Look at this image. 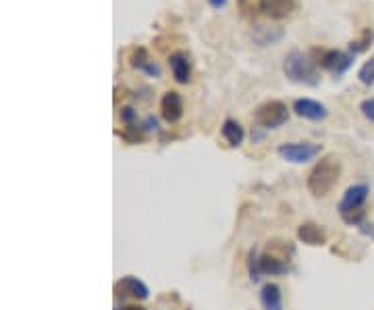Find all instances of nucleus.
<instances>
[{
  "instance_id": "b1692460",
  "label": "nucleus",
  "mask_w": 374,
  "mask_h": 310,
  "mask_svg": "<svg viewBox=\"0 0 374 310\" xmlns=\"http://www.w3.org/2000/svg\"><path fill=\"white\" fill-rule=\"evenodd\" d=\"M358 229H360L364 235H368V237H373L374 240V223H368V221H366V223H362Z\"/></svg>"
},
{
  "instance_id": "f3484780",
  "label": "nucleus",
  "mask_w": 374,
  "mask_h": 310,
  "mask_svg": "<svg viewBox=\"0 0 374 310\" xmlns=\"http://www.w3.org/2000/svg\"><path fill=\"white\" fill-rule=\"evenodd\" d=\"M220 134H223V138L231 148H237L245 140V129H243L240 121H235V119H225V123L220 127Z\"/></svg>"
},
{
  "instance_id": "aec40b11",
  "label": "nucleus",
  "mask_w": 374,
  "mask_h": 310,
  "mask_svg": "<svg viewBox=\"0 0 374 310\" xmlns=\"http://www.w3.org/2000/svg\"><path fill=\"white\" fill-rule=\"evenodd\" d=\"M358 80H360V84L366 85V87H370L374 85V55L362 67H360V71H358Z\"/></svg>"
},
{
  "instance_id": "9d476101",
  "label": "nucleus",
  "mask_w": 374,
  "mask_h": 310,
  "mask_svg": "<svg viewBox=\"0 0 374 310\" xmlns=\"http://www.w3.org/2000/svg\"><path fill=\"white\" fill-rule=\"evenodd\" d=\"M169 69L177 84L187 85L191 82V58L186 50H175L169 57Z\"/></svg>"
},
{
  "instance_id": "9b49d317",
  "label": "nucleus",
  "mask_w": 374,
  "mask_h": 310,
  "mask_svg": "<svg viewBox=\"0 0 374 310\" xmlns=\"http://www.w3.org/2000/svg\"><path fill=\"white\" fill-rule=\"evenodd\" d=\"M132 67L137 69V71H141V73H146L148 78H154V80H159L162 75L161 65L150 58L148 50L144 46L134 48V53H132Z\"/></svg>"
},
{
  "instance_id": "f8f14e48",
  "label": "nucleus",
  "mask_w": 374,
  "mask_h": 310,
  "mask_svg": "<svg viewBox=\"0 0 374 310\" xmlns=\"http://www.w3.org/2000/svg\"><path fill=\"white\" fill-rule=\"evenodd\" d=\"M260 11L270 19H285L295 11V0H260Z\"/></svg>"
},
{
  "instance_id": "4468645a",
  "label": "nucleus",
  "mask_w": 374,
  "mask_h": 310,
  "mask_svg": "<svg viewBox=\"0 0 374 310\" xmlns=\"http://www.w3.org/2000/svg\"><path fill=\"white\" fill-rule=\"evenodd\" d=\"M283 36H285V29L279 28V26H256V28L252 29V40L258 44V46H272V44H277L279 40H283Z\"/></svg>"
},
{
  "instance_id": "6ab92c4d",
  "label": "nucleus",
  "mask_w": 374,
  "mask_h": 310,
  "mask_svg": "<svg viewBox=\"0 0 374 310\" xmlns=\"http://www.w3.org/2000/svg\"><path fill=\"white\" fill-rule=\"evenodd\" d=\"M373 40L374 29H364L362 36H360L358 40H351V42H349V53H351V55H360V53H364V50H368L370 44H373Z\"/></svg>"
},
{
  "instance_id": "dca6fc26",
  "label": "nucleus",
  "mask_w": 374,
  "mask_h": 310,
  "mask_svg": "<svg viewBox=\"0 0 374 310\" xmlns=\"http://www.w3.org/2000/svg\"><path fill=\"white\" fill-rule=\"evenodd\" d=\"M260 304L265 310H283V294L277 283H265L260 289Z\"/></svg>"
},
{
  "instance_id": "20e7f679",
  "label": "nucleus",
  "mask_w": 374,
  "mask_h": 310,
  "mask_svg": "<svg viewBox=\"0 0 374 310\" xmlns=\"http://www.w3.org/2000/svg\"><path fill=\"white\" fill-rule=\"evenodd\" d=\"M322 144L314 141H285L277 148V154L294 165H306L310 161H316L321 156Z\"/></svg>"
},
{
  "instance_id": "ddd939ff",
  "label": "nucleus",
  "mask_w": 374,
  "mask_h": 310,
  "mask_svg": "<svg viewBox=\"0 0 374 310\" xmlns=\"http://www.w3.org/2000/svg\"><path fill=\"white\" fill-rule=\"evenodd\" d=\"M260 269L265 275L270 277H281V275H287L289 273V262L283 258V256H277V254H260Z\"/></svg>"
},
{
  "instance_id": "f03ea898",
  "label": "nucleus",
  "mask_w": 374,
  "mask_h": 310,
  "mask_svg": "<svg viewBox=\"0 0 374 310\" xmlns=\"http://www.w3.org/2000/svg\"><path fill=\"white\" fill-rule=\"evenodd\" d=\"M283 73L289 82L299 85H308V87H316L321 84V71H319V63L310 57L308 53L301 50H289L283 58Z\"/></svg>"
},
{
  "instance_id": "393cba45",
  "label": "nucleus",
  "mask_w": 374,
  "mask_h": 310,
  "mask_svg": "<svg viewBox=\"0 0 374 310\" xmlns=\"http://www.w3.org/2000/svg\"><path fill=\"white\" fill-rule=\"evenodd\" d=\"M227 2H229V0H208V4L213 6L214 11H220V9H225V6H227Z\"/></svg>"
},
{
  "instance_id": "1a4fd4ad",
  "label": "nucleus",
  "mask_w": 374,
  "mask_h": 310,
  "mask_svg": "<svg viewBox=\"0 0 374 310\" xmlns=\"http://www.w3.org/2000/svg\"><path fill=\"white\" fill-rule=\"evenodd\" d=\"M161 117L166 123H171V125L177 123V121H181V117H183V98H181L179 92L169 90V92L162 94Z\"/></svg>"
},
{
  "instance_id": "a211bd4d",
  "label": "nucleus",
  "mask_w": 374,
  "mask_h": 310,
  "mask_svg": "<svg viewBox=\"0 0 374 310\" xmlns=\"http://www.w3.org/2000/svg\"><path fill=\"white\" fill-rule=\"evenodd\" d=\"M247 271H250V282H262L265 273H262V269H260V254H258V248H252L250 254H247Z\"/></svg>"
},
{
  "instance_id": "423d86ee",
  "label": "nucleus",
  "mask_w": 374,
  "mask_h": 310,
  "mask_svg": "<svg viewBox=\"0 0 374 310\" xmlns=\"http://www.w3.org/2000/svg\"><path fill=\"white\" fill-rule=\"evenodd\" d=\"M353 58L356 55L351 53H343L339 48H328V50H322L321 58H319V65H321L324 71H331L335 78H341L343 73H348V69L353 65Z\"/></svg>"
},
{
  "instance_id": "39448f33",
  "label": "nucleus",
  "mask_w": 374,
  "mask_h": 310,
  "mask_svg": "<svg viewBox=\"0 0 374 310\" xmlns=\"http://www.w3.org/2000/svg\"><path fill=\"white\" fill-rule=\"evenodd\" d=\"M254 119L262 129H279L289 121V109L283 100H267L256 109Z\"/></svg>"
},
{
  "instance_id": "bb28decb",
  "label": "nucleus",
  "mask_w": 374,
  "mask_h": 310,
  "mask_svg": "<svg viewBox=\"0 0 374 310\" xmlns=\"http://www.w3.org/2000/svg\"><path fill=\"white\" fill-rule=\"evenodd\" d=\"M117 310H148L146 306H139V304H127V306H121Z\"/></svg>"
},
{
  "instance_id": "cd10ccee",
  "label": "nucleus",
  "mask_w": 374,
  "mask_h": 310,
  "mask_svg": "<svg viewBox=\"0 0 374 310\" xmlns=\"http://www.w3.org/2000/svg\"><path fill=\"white\" fill-rule=\"evenodd\" d=\"M245 2H247V0H240V4H245Z\"/></svg>"
},
{
  "instance_id": "6e6552de",
  "label": "nucleus",
  "mask_w": 374,
  "mask_h": 310,
  "mask_svg": "<svg viewBox=\"0 0 374 310\" xmlns=\"http://www.w3.org/2000/svg\"><path fill=\"white\" fill-rule=\"evenodd\" d=\"M292 111L297 117H301L306 121H314V123L324 121L328 117V109L322 102L314 100V98H297V100H294V105H292Z\"/></svg>"
},
{
  "instance_id": "2eb2a0df",
  "label": "nucleus",
  "mask_w": 374,
  "mask_h": 310,
  "mask_svg": "<svg viewBox=\"0 0 374 310\" xmlns=\"http://www.w3.org/2000/svg\"><path fill=\"white\" fill-rule=\"evenodd\" d=\"M297 240L308 246H324L326 244V231L316 223H301L297 227Z\"/></svg>"
},
{
  "instance_id": "a878e982",
  "label": "nucleus",
  "mask_w": 374,
  "mask_h": 310,
  "mask_svg": "<svg viewBox=\"0 0 374 310\" xmlns=\"http://www.w3.org/2000/svg\"><path fill=\"white\" fill-rule=\"evenodd\" d=\"M262 138H265V134H260V132H258V127H254V129H252V141L256 144V141H260Z\"/></svg>"
},
{
  "instance_id": "f257e3e1",
  "label": "nucleus",
  "mask_w": 374,
  "mask_h": 310,
  "mask_svg": "<svg viewBox=\"0 0 374 310\" xmlns=\"http://www.w3.org/2000/svg\"><path fill=\"white\" fill-rule=\"evenodd\" d=\"M339 177H341V159L337 154H324L308 173L306 186L312 196L322 198L333 192V188L339 183Z\"/></svg>"
},
{
  "instance_id": "7ed1b4c3",
  "label": "nucleus",
  "mask_w": 374,
  "mask_h": 310,
  "mask_svg": "<svg viewBox=\"0 0 374 310\" xmlns=\"http://www.w3.org/2000/svg\"><path fill=\"white\" fill-rule=\"evenodd\" d=\"M370 196V188L366 183H353L343 192V196L337 204V210L343 219V223L353 227H360L366 223V202Z\"/></svg>"
},
{
  "instance_id": "0eeeda50",
  "label": "nucleus",
  "mask_w": 374,
  "mask_h": 310,
  "mask_svg": "<svg viewBox=\"0 0 374 310\" xmlns=\"http://www.w3.org/2000/svg\"><path fill=\"white\" fill-rule=\"evenodd\" d=\"M114 298H121V300H127V298H134V300H148L150 296V289L148 285L137 279L134 275H127L123 279L114 283Z\"/></svg>"
},
{
  "instance_id": "412c9836",
  "label": "nucleus",
  "mask_w": 374,
  "mask_h": 310,
  "mask_svg": "<svg viewBox=\"0 0 374 310\" xmlns=\"http://www.w3.org/2000/svg\"><path fill=\"white\" fill-rule=\"evenodd\" d=\"M360 113L364 114L370 123H374V96L364 98V100L360 102Z\"/></svg>"
},
{
  "instance_id": "5701e85b",
  "label": "nucleus",
  "mask_w": 374,
  "mask_h": 310,
  "mask_svg": "<svg viewBox=\"0 0 374 310\" xmlns=\"http://www.w3.org/2000/svg\"><path fill=\"white\" fill-rule=\"evenodd\" d=\"M156 132L159 129V119L154 117V114H148L146 117V121H144V125H141V132Z\"/></svg>"
},
{
  "instance_id": "4be33fe9",
  "label": "nucleus",
  "mask_w": 374,
  "mask_h": 310,
  "mask_svg": "<svg viewBox=\"0 0 374 310\" xmlns=\"http://www.w3.org/2000/svg\"><path fill=\"white\" fill-rule=\"evenodd\" d=\"M121 121L127 125V127H134L135 123H137V111L132 109V107H125V109H121Z\"/></svg>"
}]
</instances>
